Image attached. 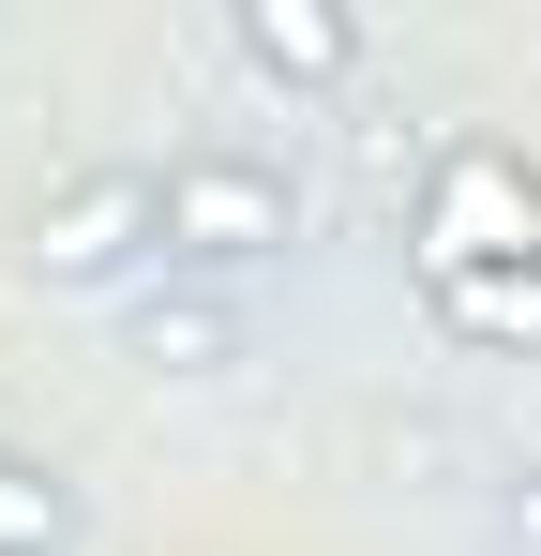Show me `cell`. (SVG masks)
<instances>
[{"label":"cell","mask_w":541,"mask_h":556,"mask_svg":"<svg viewBox=\"0 0 541 556\" xmlns=\"http://www.w3.org/2000/svg\"><path fill=\"white\" fill-rule=\"evenodd\" d=\"M422 286L437 271H541V166L512 136H451L422 166V226H406Z\"/></svg>","instance_id":"6da1fadb"},{"label":"cell","mask_w":541,"mask_h":556,"mask_svg":"<svg viewBox=\"0 0 541 556\" xmlns=\"http://www.w3.org/2000/svg\"><path fill=\"white\" fill-rule=\"evenodd\" d=\"M301 241V181L270 151H166V256L196 271H256Z\"/></svg>","instance_id":"7a4b0ae2"},{"label":"cell","mask_w":541,"mask_h":556,"mask_svg":"<svg viewBox=\"0 0 541 556\" xmlns=\"http://www.w3.org/2000/svg\"><path fill=\"white\" fill-rule=\"evenodd\" d=\"M136 256H166V166H76L30 211V271L46 286H105Z\"/></svg>","instance_id":"3957f363"},{"label":"cell","mask_w":541,"mask_h":556,"mask_svg":"<svg viewBox=\"0 0 541 556\" xmlns=\"http://www.w3.org/2000/svg\"><path fill=\"white\" fill-rule=\"evenodd\" d=\"M226 30H241V61H256L270 91H331V76L361 61V15H347V0H241Z\"/></svg>","instance_id":"277c9868"},{"label":"cell","mask_w":541,"mask_h":556,"mask_svg":"<svg viewBox=\"0 0 541 556\" xmlns=\"http://www.w3.org/2000/svg\"><path fill=\"white\" fill-rule=\"evenodd\" d=\"M422 301L451 346H541V271H437Z\"/></svg>","instance_id":"5b68a950"},{"label":"cell","mask_w":541,"mask_h":556,"mask_svg":"<svg viewBox=\"0 0 541 556\" xmlns=\"http://www.w3.org/2000/svg\"><path fill=\"white\" fill-rule=\"evenodd\" d=\"M61 542H76L61 466H15V452H0V556H61Z\"/></svg>","instance_id":"8992f818"},{"label":"cell","mask_w":541,"mask_h":556,"mask_svg":"<svg viewBox=\"0 0 541 556\" xmlns=\"http://www.w3.org/2000/svg\"><path fill=\"white\" fill-rule=\"evenodd\" d=\"M136 346H151V362H226V316H211V301H151V316H136Z\"/></svg>","instance_id":"52a82bcc"},{"label":"cell","mask_w":541,"mask_h":556,"mask_svg":"<svg viewBox=\"0 0 541 556\" xmlns=\"http://www.w3.org/2000/svg\"><path fill=\"white\" fill-rule=\"evenodd\" d=\"M512 542H541V481H527V496H512Z\"/></svg>","instance_id":"ba28073f"}]
</instances>
